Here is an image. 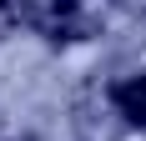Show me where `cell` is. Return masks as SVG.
I'll return each instance as SVG.
<instances>
[{"mask_svg": "<svg viewBox=\"0 0 146 141\" xmlns=\"http://www.w3.org/2000/svg\"><path fill=\"white\" fill-rule=\"evenodd\" d=\"M35 25L45 30V41H81L91 20L76 10V0H35Z\"/></svg>", "mask_w": 146, "mask_h": 141, "instance_id": "1", "label": "cell"}, {"mask_svg": "<svg viewBox=\"0 0 146 141\" xmlns=\"http://www.w3.org/2000/svg\"><path fill=\"white\" fill-rule=\"evenodd\" d=\"M111 106H116L131 126H146V70L121 76V81L111 86Z\"/></svg>", "mask_w": 146, "mask_h": 141, "instance_id": "2", "label": "cell"}, {"mask_svg": "<svg viewBox=\"0 0 146 141\" xmlns=\"http://www.w3.org/2000/svg\"><path fill=\"white\" fill-rule=\"evenodd\" d=\"M20 25H35V0H0V35H15Z\"/></svg>", "mask_w": 146, "mask_h": 141, "instance_id": "3", "label": "cell"}]
</instances>
